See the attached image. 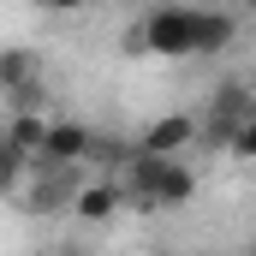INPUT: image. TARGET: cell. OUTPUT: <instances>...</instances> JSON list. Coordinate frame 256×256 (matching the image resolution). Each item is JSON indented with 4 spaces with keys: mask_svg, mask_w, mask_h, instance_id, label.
I'll list each match as a JSON object with an SVG mask.
<instances>
[{
    "mask_svg": "<svg viewBox=\"0 0 256 256\" xmlns=\"http://www.w3.org/2000/svg\"><path fill=\"white\" fill-rule=\"evenodd\" d=\"M120 185H126V202H137L143 214H155V208H185L196 196V167L185 155H143V149H131Z\"/></svg>",
    "mask_w": 256,
    "mask_h": 256,
    "instance_id": "6da1fadb",
    "label": "cell"
},
{
    "mask_svg": "<svg viewBox=\"0 0 256 256\" xmlns=\"http://www.w3.org/2000/svg\"><path fill=\"white\" fill-rule=\"evenodd\" d=\"M131 54H155V60H191L196 48V6L191 0H161L149 6L126 36Z\"/></svg>",
    "mask_w": 256,
    "mask_h": 256,
    "instance_id": "7a4b0ae2",
    "label": "cell"
},
{
    "mask_svg": "<svg viewBox=\"0 0 256 256\" xmlns=\"http://www.w3.org/2000/svg\"><path fill=\"white\" fill-rule=\"evenodd\" d=\"M250 108H256V96L244 90V84H220V90H214V108H208V120H196V143H208V149H226L232 126H238Z\"/></svg>",
    "mask_w": 256,
    "mask_h": 256,
    "instance_id": "3957f363",
    "label": "cell"
},
{
    "mask_svg": "<svg viewBox=\"0 0 256 256\" xmlns=\"http://www.w3.org/2000/svg\"><path fill=\"white\" fill-rule=\"evenodd\" d=\"M90 155V126L84 120H48V137H42V149H36V167L48 173V167H78Z\"/></svg>",
    "mask_w": 256,
    "mask_h": 256,
    "instance_id": "277c9868",
    "label": "cell"
},
{
    "mask_svg": "<svg viewBox=\"0 0 256 256\" xmlns=\"http://www.w3.org/2000/svg\"><path fill=\"white\" fill-rule=\"evenodd\" d=\"M120 202H126V185H120L114 173H96V179H84V185H78L72 214H78V220H90V226H102V220H114V214H120Z\"/></svg>",
    "mask_w": 256,
    "mask_h": 256,
    "instance_id": "5b68a950",
    "label": "cell"
},
{
    "mask_svg": "<svg viewBox=\"0 0 256 256\" xmlns=\"http://www.w3.org/2000/svg\"><path fill=\"white\" fill-rule=\"evenodd\" d=\"M191 143H196V114H161V120H149L143 137H137L143 155H185Z\"/></svg>",
    "mask_w": 256,
    "mask_h": 256,
    "instance_id": "8992f818",
    "label": "cell"
},
{
    "mask_svg": "<svg viewBox=\"0 0 256 256\" xmlns=\"http://www.w3.org/2000/svg\"><path fill=\"white\" fill-rule=\"evenodd\" d=\"M232 36H238V18H232V12H220V6H196V48H191L196 60L226 54Z\"/></svg>",
    "mask_w": 256,
    "mask_h": 256,
    "instance_id": "52a82bcc",
    "label": "cell"
},
{
    "mask_svg": "<svg viewBox=\"0 0 256 256\" xmlns=\"http://www.w3.org/2000/svg\"><path fill=\"white\" fill-rule=\"evenodd\" d=\"M84 167V161H78ZM78 167H48L42 179H36V191H30V208L36 214H54V208H72V196H78Z\"/></svg>",
    "mask_w": 256,
    "mask_h": 256,
    "instance_id": "ba28073f",
    "label": "cell"
},
{
    "mask_svg": "<svg viewBox=\"0 0 256 256\" xmlns=\"http://www.w3.org/2000/svg\"><path fill=\"white\" fill-rule=\"evenodd\" d=\"M24 84H42V60L30 48H0V96H12Z\"/></svg>",
    "mask_w": 256,
    "mask_h": 256,
    "instance_id": "9c48e42d",
    "label": "cell"
},
{
    "mask_svg": "<svg viewBox=\"0 0 256 256\" xmlns=\"http://www.w3.org/2000/svg\"><path fill=\"white\" fill-rule=\"evenodd\" d=\"M0 137H6L12 149H24V155L36 161V149H42V137H48V114H12Z\"/></svg>",
    "mask_w": 256,
    "mask_h": 256,
    "instance_id": "30bf717a",
    "label": "cell"
},
{
    "mask_svg": "<svg viewBox=\"0 0 256 256\" xmlns=\"http://www.w3.org/2000/svg\"><path fill=\"white\" fill-rule=\"evenodd\" d=\"M226 155L232 161H256V108L232 126V137H226Z\"/></svg>",
    "mask_w": 256,
    "mask_h": 256,
    "instance_id": "8fae6325",
    "label": "cell"
},
{
    "mask_svg": "<svg viewBox=\"0 0 256 256\" xmlns=\"http://www.w3.org/2000/svg\"><path fill=\"white\" fill-rule=\"evenodd\" d=\"M24 167H30V155H24V149H12V143L0 137V191H12V185L24 179Z\"/></svg>",
    "mask_w": 256,
    "mask_h": 256,
    "instance_id": "7c38bea8",
    "label": "cell"
},
{
    "mask_svg": "<svg viewBox=\"0 0 256 256\" xmlns=\"http://www.w3.org/2000/svg\"><path fill=\"white\" fill-rule=\"evenodd\" d=\"M36 6H42V12H84L90 0H36Z\"/></svg>",
    "mask_w": 256,
    "mask_h": 256,
    "instance_id": "4fadbf2b",
    "label": "cell"
},
{
    "mask_svg": "<svg viewBox=\"0 0 256 256\" xmlns=\"http://www.w3.org/2000/svg\"><path fill=\"white\" fill-rule=\"evenodd\" d=\"M238 6H244V12H250V18H256V0H238Z\"/></svg>",
    "mask_w": 256,
    "mask_h": 256,
    "instance_id": "5bb4252c",
    "label": "cell"
}]
</instances>
